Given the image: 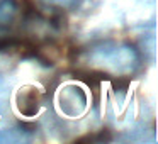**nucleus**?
<instances>
[{"instance_id":"4","label":"nucleus","mask_w":158,"mask_h":144,"mask_svg":"<svg viewBox=\"0 0 158 144\" xmlns=\"http://www.w3.org/2000/svg\"><path fill=\"white\" fill-rule=\"evenodd\" d=\"M29 124H21L19 127H10V129L0 130V144H19L31 141L32 130H27Z\"/></svg>"},{"instance_id":"1","label":"nucleus","mask_w":158,"mask_h":144,"mask_svg":"<svg viewBox=\"0 0 158 144\" xmlns=\"http://www.w3.org/2000/svg\"><path fill=\"white\" fill-rule=\"evenodd\" d=\"M77 61L82 63L77 76L87 85H97L110 76H133L141 66V54L131 42L99 41L85 49L73 53Z\"/></svg>"},{"instance_id":"2","label":"nucleus","mask_w":158,"mask_h":144,"mask_svg":"<svg viewBox=\"0 0 158 144\" xmlns=\"http://www.w3.org/2000/svg\"><path fill=\"white\" fill-rule=\"evenodd\" d=\"M56 105L66 119H80L89 110V95L82 85L66 83L56 95Z\"/></svg>"},{"instance_id":"5","label":"nucleus","mask_w":158,"mask_h":144,"mask_svg":"<svg viewBox=\"0 0 158 144\" xmlns=\"http://www.w3.org/2000/svg\"><path fill=\"white\" fill-rule=\"evenodd\" d=\"M48 2H51V4H58V5H70V4H73L75 0H48Z\"/></svg>"},{"instance_id":"3","label":"nucleus","mask_w":158,"mask_h":144,"mask_svg":"<svg viewBox=\"0 0 158 144\" xmlns=\"http://www.w3.org/2000/svg\"><path fill=\"white\" fill-rule=\"evenodd\" d=\"M15 107L22 117H36L43 107V95L32 85L21 86L15 95Z\"/></svg>"}]
</instances>
